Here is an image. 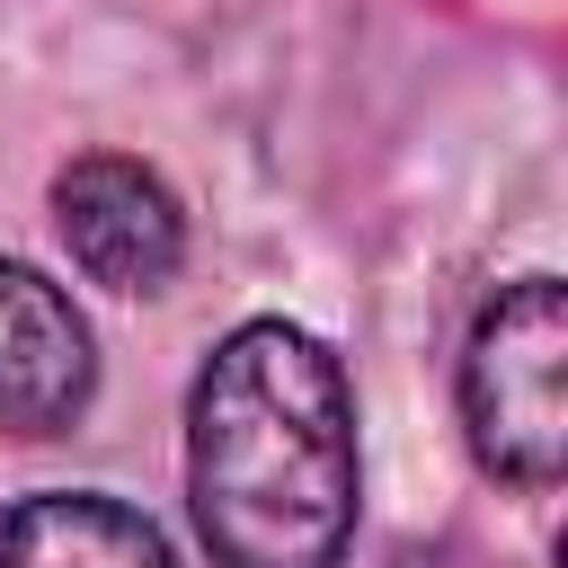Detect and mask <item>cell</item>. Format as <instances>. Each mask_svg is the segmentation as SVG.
<instances>
[{
	"label": "cell",
	"mask_w": 568,
	"mask_h": 568,
	"mask_svg": "<svg viewBox=\"0 0 568 568\" xmlns=\"http://www.w3.org/2000/svg\"><path fill=\"white\" fill-rule=\"evenodd\" d=\"M186 506L213 568H337L355 541V399L293 320L231 328L186 399Z\"/></svg>",
	"instance_id": "6da1fadb"
},
{
	"label": "cell",
	"mask_w": 568,
	"mask_h": 568,
	"mask_svg": "<svg viewBox=\"0 0 568 568\" xmlns=\"http://www.w3.org/2000/svg\"><path fill=\"white\" fill-rule=\"evenodd\" d=\"M462 426L470 453L515 479V488H550L568 462V293L550 275L506 284L462 355Z\"/></svg>",
	"instance_id": "7a4b0ae2"
},
{
	"label": "cell",
	"mask_w": 568,
	"mask_h": 568,
	"mask_svg": "<svg viewBox=\"0 0 568 568\" xmlns=\"http://www.w3.org/2000/svg\"><path fill=\"white\" fill-rule=\"evenodd\" d=\"M53 231L80 257V275L106 293H160L186 257L178 195L142 160H115V151H89L53 178Z\"/></svg>",
	"instance_id": "3957f363"
},
{
	"label": "cell",
	"mask_w": 568,
	"mask_h": 568,
	"mask_svg": "<svg viewBox=\"0 0 568 568\" xmlns=\"http://www.w3.org/2000/svg\"><path fill=\"white\" fill-rule=\"evenodd\" d=\"M89 382H98V355H89V320L71 311V293L0 257V426L53 435L89 408Z\"/></svg>",
	"instance_id": "277c9868"
},
{
	"label": "cell",
	"mask_w": 568,
	"mask_h": 568,
	"mask_svg": "<svg viewBox=\"0 0 568 568\" xmlns=\"http://www.w3.org/2000/svg\"><path fill=\"white\" fill-rule=\"evenodd\" d=\"M0 568H169V541L89 488H44L0 515Z\"/></svg>",
	"instance_id": "5b68a950"
}]
</instances>
